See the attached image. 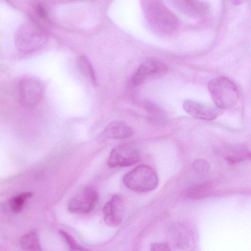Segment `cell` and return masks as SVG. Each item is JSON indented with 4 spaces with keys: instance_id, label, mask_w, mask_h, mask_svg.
I'll list each match as a JSON object with an SVG mask.
<instances>
[{
    "instance_id": "obj_13",
    "label": "cell",
    "mask_w": 251,
    "mask_h": 251,
    "mask_svg": "<svg viewBox=\"0 0 251 251\" xmlns=\"http://www.w3.org/2000/svg\"><path fill=\"white\" fill-rule=\"evenodd\" d=\"M224 157L229 163L235 164L250 159L251 152L247 146L236 144L226 148Z\"/></svg>"
},
{
    "instance_id": "obj_21",
    "label": "cell",
    "mask_w": 251,
    "mask_h": 251,
    "mask_svg": "<svg viewBox=\"0 0 251 251\" xmlns=\"http://www.w3.org/2000/svg\"><path fill=\"white\" fill-rule=\"evenodd\" d=\"M34 11L36 15L41 19H46L48 16L47 9L42 3H35L33 6Z\"/></svg>"
},
{
    "instance_id": "obj_12",
    "label": "cell",
    "mask_w": 251,
    "mask_h": 251,
    "mask_svg": "<svg viewBox=\"0 0 251 251\" xmlns=\"http://www.w3.org/2000/svg\"><path fill=\"white\" fill-rule=\"evenodd\" d=\"M133 134V130L127 124L121 121H113L109 124L101 133V135L110 139L128 138Z\"/></svg>"
},
{
    "instance_id": "obj_10",
    "label": "cell",
    "mask_w": 251,
    "mask_h": 251,
    "mask_svg": "<svg viewBox=\"0 0 251 251\" xmlns=\"http://www.w3.org/2000/svg\"><path fill=\"white\" fill-rule=\"evenodd\" d=\"M183 107L191 116L206 121L216 119L223 112L222 109L215 105H209L191 100H185L183 103Z\"/></svg>"
},
{
    "instance_id": "obj_17",
    "label": "cell",
    "mask_w": 251,
    "mask_h": 251,
    "mask_svg": "<svg viewBox=\"0 0 251 251\" xmlns=\"http://www.w3.org/2000/svg\"><path fill=\"white\" fill-rule=\"evenodd\" d=\"M32 196L30 192L23 193L11 198L9 200V205L11 210L15 213L20 212L23 209L25 201Z\"/></svg>"
},
{
    "instance_id": "obj_16",
    "label": "cell",
    "mask_w": 251,
    "mask_h": 251,
    "mask_svg": "<svg viewBox=\"0 0 251 251\" xmlns=\"http://www.w3.org/2000/svg\"><path fill=\"white\" fill-rule=\"evenodd\" d=\"M20 242L22 247L26 251H35L40 248L39 239L35 230H31L24 234Z\"/></svg>"
},
{
    "instance_id": "obj_4",
    "label": "cell",
    "mask_w": 251,
    "mask_h": 251,
    "mask_svg": "<svg viewBox=\"0 0 251 251\" xmlns=\"http://www.w3.org/2000/svg\"><path fill=\"white\" fill-rule=\"evenodd\" d=\"M16 88L19 102L27 108L37 106L43 99L45 90L42 81L31 75L20 77L17 81Z\"/></svg>"
},
{
    "instance_id": "obj_15",
    "label": "cell",
    "mask_w": 251,
    "mask_h": 251,
    "mask_svg": "<svg viewBox=\"0 0 251 251\" xmlns=\"http://www.w3.org/2000/svg\"><path fill=\"white\" fill-rule=\"evenodd\" d=\"M182 2L184 8L188 12L198 15L204 16L210 11L209 4L202 0H184Z\"/></svg>"
},
{
    "instance_id": "obj_5",
    "label": "cell",
    "mask_w": 251,
    "mask_h": 251,
    "mask_svg": "<svg viewBox=\"0 0 251 251\" xmlns=\"http://www.w3.org/2000/svg\"><path fill=\"white\" fill-rule=\"evenodd\" d=\"M123 183L131 190L147 192L156 189L159 180L157 174L151 167L140 165L125 175Z\"/></svg>"
},
{
    "instance_id": "obj_9",
    "label": "cell",
    "mask_w": 251,
    "mask_h": 251,
    "mask_svg": "<svg viewBox=\"0 0 251 251\" xmlns=\"http://www.w3.org/2000/svg\"><path fill=\"white\" fill-rule=\"evenodd\" d=\"M168 71V67L157 59H149L139 67L132 78L136 85L143 84L147 79L152 77H160Z\"/></svg>"
},
{
    "instance_id": "obj_2",
    "label": "cell",
    "mask_w": 251,
    "mask_h": 251,
    "mask_svg": "<svg viewBox=\"0 0 251 251\" xmlns=\"http://www.w3.org/2000/svg\"><path fill=\"white\" fill-rule=\"evenodd\" d=\"M48 35L37 24L29 22L20 25L15 32L14 42L17 49L23 53L40 50L47 44Z\"/></svg>"
},
{
    "instance_id": "obj_20",
    "label": "cell",
    "mask_w": 251,
    "mask_h": 251,
    "mask_svg": "<svg viewBox=\"0 0 251 251\" xmlns=\"http://www.w3.org/2000/svg\"><path fill=\"white\" fill-rule=\"evenodd\" d=\"M192 169L197 174H203L206 173L209 170L210 165L205 160L199 158L193 162Z\"/></svg>"
},
{
    "instance_id": "obj_1",
    "label": "cell",
    "mask_w": 251,
    "mask_h": 251,
    "mask_svg": "<svg viewBox=\"0 0 251 251\" xmlns=\"http://www.w3.org/2000/svg\"><path fill=\"white\" fill-rule=\"evenodd\" d=\"M145 12L153 30L164 36L174 35L180 27V21L176 15L161 1L146 2Z\"/></svg>"
},
{
    "instance_id": "obj_8",
    "label": "cell",
    "mask_w": 251,
    "mask_h": 251,
    "mask_svg": "<svg viewBox=\"0 0 251 251\" xmlns=\"http://www.w3.org/2000/svg\"><path fill=\"white\" fill-rule=\"evenodd\" d=\"M140 154L135 148L128 145H119L111 151L107 161L109 167H125L134 165L140 159Z\"/></svg>"
},
{
    "instance_id": "obj_7",
    "label": "cell",
    "mask_w": 251,
    "mask_h": 251,
    "mask_svg": "<svg viewBox=\"0 0 251 251\" xmlns=\"http://www.w3.org/2000/svg\"><path fill=\"white\" fill-rule=\"evenodd\" d=\"M99 199L97 191L90 187L79 190L69 201L68 210L75 213H86L95 207Z\"/></svg>"
},
{
    "instance_id": "obj_18",
    "label": "cell",
    "mask_w": 251,
    "mask_h": 251,
    "mask_svg": "<svg viewBox=\"0 0 251 251\" xmlns=\"http://www.w3.org/2000/svg\"><path fill=\"white\" fill-rule=\"evenodd\" d=\"M78 64L81 70L95 83L96 82L95 73L93 67L87 58L85 56L80 57L78 59Z\"/></svg>"
},
{
    "instance_id": "obj_11",
    "label": "cell",
    "mask_w": 251,
    "mask_h": 251,
    "mask_svg": "<svg viewBox=\"0 0 251 251\" xmlns=\"http://www.w3.org/2000/svg\"><path fill=\"white\" fill-rule=\"evenodd\" d=\"M125 201L121 195H114L103 207L104 221L110 226H116L122 222Z\"/></svg>"
},
{
    "instance_id": "obj_22",
    "label": "cell",
    "mask_w": 251,
    "mask_h": 251,
    "mask_svg": "<svg viewBox=\"0 0 251 251\" xmlns=\"http://www.w3.org/2000/svg\"><path fill=\"white\" fill-rule=\"evenodd\" d=\"M150 251H172L171 248L166 242L152 243L150 247Z\"/></svg>"
},
{
    "instance_id": "obj_6",
    "label": "cell",
    "mask_w": 251,
    "mask_h": 251,
    "mask_svg": "<svg viewBox=\"0 0 251 251\" xmlns=\"http://www.w3.org/2000/svg\"><path fill=\"white\" fill-rule=\"evenodd\" d=\"M172 251H193L196 247V234L192 226L183 223L174 225L169 232Z\"/></svg>"
},
{
    "instance_id": "obj_14",
    "label": "cell",
    "mask_w": 251,
    "mask_h": 251,
    "mask_svg": "<svg viewBox=\"0 0 251 251\" xmlns=\"http://www.w3.org/2000/svg\"><path fill=\"white\" fill-rule=\"evenodd\" d=\"M212 191L211 183L207 181L198 182L189 187L187 195L193 199H200L208 197Z\"/></svg>"
},
{
    "instance_id": "obj_3",
    "label": "cell",
    "mask_w": 251,
    "mask_h": 251,
    "mask_svg": "<svg viewBox=\"0 0 251 251\" xmlns=\"http://www.w3.org/2000/svg\"><path fill=\"white\" fill-rule=\"evenodd\" d=\"M208 89L215 105L220 109L229 108L238 101L239 93L236 85L229 78L219 76L211 79Z\"/></svg>"
},
{
    "instance_id": "obj_19",
    "label": "cell",
    "mask_w": 251,
    "mask_h": 251,
    "mask_svg": "<svg viewBox=\"0 0 251 251\" xmlns=\"http://www.w3.org/2000/svg\"><path fill=\"white\" fill-rule=\"evenodd\" d=\"M59 233L67 243L70 251H88L86 249L80 246L73 237L66 231L60 230Z\"/></svg>"
}]
</instances>
